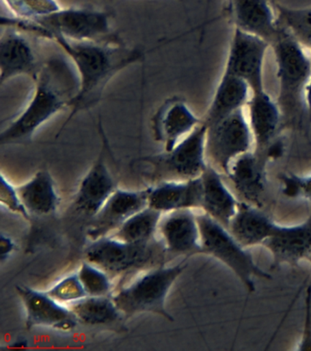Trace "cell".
Segmentation results:
<instances>
[{"label":"cell","mask_w":311,"mask_h":351,"mask_svg":"<svg viewBox=\"0 0 311 351\" xmlns=\"http://www.w3.org/2000/svg\"><path fill=\"white\" fill-rule=\"evenodd\" d=\"M250 90L249 85L244 80L224 71L203 122L207 126L212 125L236 110L244 108L249 101Z\"/></svg>","instance_id":"cell-24"},{"label":"cell","mask_w":311,"mask_h":351,"mask_svg":"<svg viewBox=\"0 0 311 351\" xmlns=\"http://www.w3.org/2000/svg\"><path fill=\"white\" fill-rule=\"evenodd\" d=\"M254 136L244 108L207 126L206 158L222 175L239 156L252 151Z\"/></svg>","instance_id":"cell-9"},{"label":"cell","mask_w":311,"mask_h":351,"mask_svg":"<svg viewBox=\"0 0 311 351\" xmlns=\"http://www.w3.org/2000/svg\"><path fill=\"white\" fill-rule=\"evenodd\" d=\"M273 256V266L297 265L311 254V215L295 226L275 224L271 235L263 243Z\"/></svg>","instance_id":"cell-17"},{"label":"cell","mask_w":311,"mask_h":351,"mask_svg":"<svg viewBox=\"0 0 311 351\" xmlns=\"http://www.w3.org/2000/svg\"><path fill=\"white\" fill-rule=\"evenodd\" d=\"M297 350H311V287H308L307 291L305 325Z\"/></svg>","instance_id":"cell-34"},{"label":"cell","mask_w":311,"mask_h":351,"mask_svg":"<svg viewBox=\"0 0 311 351\" xmlns=\"http://www.w3.org/2000/svg\"><path fill=\"white\" fill-rule=\"evenodd\" d=\"M17 293L26 312V328L44 326L62 332H70L79 321L70 307L51 298L47 292L18 285Z\"/></svg>","instance_id":"cell-12"},{"label":"cell","mask_w":311,"mask_h":351,"mask_svg":"<svg viewBox=\"0 0 311 351\" xmlns=\"http://www.w3.org/2000/svg\"><path fill=\"white\" fill-rule=\"evenodd\" d=\"M202 254L215 258L231 269L249 293L256 290L254 279H270L271 276L259 267L247 248L236 240L219 222L203 213H198Z\"/></svg>","instance_id":"cell-8"},{"label":"cell","mask_w":311,"mask_h":351,"mask_svg":"<svg viewBox=\"0 0 311 351\" xmlns=\"http://www.w3.org/2000/svg\"><path fill=\"white\" fill-rule=\"evenodd\" d=\"M148 206V189L124 191L117 189L90 222V240L113 234L128 219Z\"/></svg>","instance_id":"cell-13"},{"label":"cell","mask_w":311,"mask_h":351,"mask_svg":"<svg viewBox=\"0 0 311 351\" xmlns=\"http://www.w3.org/2000/svg\"><path fill=\"white\" fill-rule=\"evenodd\" d=\"M51 40L55 41L72 59L80 79L77 95L70 101V114L59 132L78 112L99 103L106 86L117 73L146 57L143 49L129 47L124 43L75 41L57 35Z\"/></svg>","instance_id":"cell-1"},{"label":"cell","mask_w":311,"mask_h":351,"mask_svg":"<svg viewBox=\"0 0 311 351\" xmlns=\"http://www.w3.org/2000/svg\"><path fill=\"white\" fill-rule=\"evenodd\" d=\"M85 326H111L124 318L111 296H86L68 306Z\"/></svg>","instance_id":"cell-26"},{"label":"cell","mask_w":311,"mask_h":351,"mask_svg":"<svg viewBox=\"0 0 311 351\" xmlns=\"http://www.w3.org/2000/svg\"><path fill=\"white\" fill-rule=\"evenodd\" d=\"M307 260L310 261V262L311 263V254L310 255V256H308Z\"/></svg>","instance_id":"cell-37"},{"label":"cell","mask_w":311,"mask_h":351,"mask_svg":"<svg viewBox=\"0 0 311 351\" xmlns=\"http://www.w3.org/2000/svg\"><path fill=\"white\" fill-rule=\"evenodd\" d=\"M158 234L170 255L191 256L202 254L198 213L193 210L163 214Z\"/></svg>","instance_id":"cell-15"},{"label":"cell","mask_w":311,"mask_h":351,"mask_svg":"<svg viewBox=\"0 0 311 351\" xmlns=\"http://www.w3.org/2000/svg\"><path fill=\"white\" fill-rule=\"evenodd\" d=\"M0 202L8 210L18 214L26 219L31 218V214L23 205L18 189L9 180V178L1 174V189H0Z\"/></svg>","instance_id":"cell-32"},{"label":"cell","mask_w":311,"mask_h":351,"mask_svg":"<svg viewBox=\"0 0 311 351\" xmlns=\"http://www.w3.org/2000/svg\"><path fill=\"white\" fill-rule=\"evenodd\" d=\"M222 174L208 163L201 176L203 202L201 210L228 230L239 202L224 183Z\"/></svg>","instance_id":"cell-21"},{"label":"cell","mask_w":311,"mask_h":351,"mask_svg":"<svg viewBox=\"0 0 311 351\" xmlns=\"http://www.w3.org/2000/svg\"><path fill=\"white\" fill-rule=\"evenodd\" d=\"M0 37V84L20 75L34 79L42 62L28 38L29 33L14 26H2Z\"/></svg>","instance_id":"cell-11"},{"label":"cell","mask_w":311,"mask_h":351,"mask_svg":"<svg viewBox=\"0 0 311 351\" xmlns=\"http://www.w3.org/2000/svg\"><path fill=\"white\" fill-rule=\"evenodd\" d=\"M21 202L31 215L47 216L58 208L59 197L53 176L42 169L33 177L17 186Z\"/></svg>","instance_id":"cell-25"},{"label":"cell","mask_w":311,"mask_h":351,"mask_svg":"<svg viewBox=\"0 0 311 351\" xmlns=\"http://www.w3.org/2000/svg\"><path fill=\"white\" fill-rule=\"evenodd\" d=\"M185 268L184 263H180L149 269L130 285L120 288L111 298L124 317L152 313L173 322L174 317L166 309V298Z\"/></svg>","instance_id":"cell-6"},{"label":"cell","mask_w":311,"mask_h":351,"mask_svg":"<svg viewBox=\"0 0 311 351\" xmlns=\"http://www.w3.org/2000/svg\"><path fill=\"white\" fill-rule=\"evenodd\" d=\"M163 213L149 206L128 219L111 237L131 243H147L157 240Z\"/></svg>","instance_id":"cell-27"},{"label":"cell","mask_w":311,"mask_h":351,"mask_svg":"<svg viewBox=\"0 0 311 351\" xmlns=\"http://www.w3.org/2000/svg\"><path fill=\"white\" fill-rule=\"evenodd\" d=\"M278 22L305 47L311 44V8H291L275 5Z\"/></svg>","instance_id":"cell-28"},{"label":"cell","mask_w":311,"mask_h":351,"mask_svg":"<svg viewBox=\"0 0 311 351\" xmlns=\"http://www.w3.org/2000/svg\"><path fill=\"white\" fill-rule=\"evenodd\" d=\"M283 192L291 197H302L311 202V176L299 177L294 174L283 175Z\"/></svg>","instance_id":"cell-33"},{"label":"cell","mask_w":311,"mask_h":351,"mask_svg":"<svg viewBox=\"0 0 311 351\" xmlns=\"http://www.w3.org/2000/svg\"><path fill=\"white\" fill-rule=\"evenodd\" d=\"M180 1H184V0H180Z\"/></svg>","instance_id":"cell-39"},{"label":"cell","mask_w":311,"mask_h":351,"mask_svg":"<svg viewBox=\"0 0 311 351\" xmlns=\"http://www.w3.org/2000/svg\"><path fill=\"white\" fill-rule=\"evenodd\" d=\"M81 284L89 296H111L113 278L103 269L84 260L77 271Z\"/></svg>","instance_id":"cell-29"},{"label":"cell","mask_w":311,"mask_h":351,"mask_svg":"<svg viewBox=\"0 0 311 351\" xmlns=\"http://www.w3.org/2000/svg\"><path fill=\"white\" fill-rule=\"evenodd\" d=\"M111 16L107 11L98 8L72 7L34 19L5 16L3 22L46 40L57 35L75 41L124 43L111 29Z\"/></svg>","instance_id":"cell-3"},{"label":"cell","mask_w":311,"mask_h":351,"mask_svg":"<svg viewBox=\"0 0 311 351\" xmlns=\"http://www.w3.org/2000/svg\"><path fill=\"white\" fill-rule=\"evenodd\" d=\"M308 49H310L311 51V44H310V47H308Z\"/></svg>","instance_id":"cell-38"},{"label":"cell","mask_w":311,"mask_h":351,"mask_svg":"<svg viewBox=\"0 0 311 351\" xmlns=\"http://www.w3.org/2000/svg\"><path fill=\"white\" fill-rule=\"evenodd\" d=\"M234 26L263 38L270 46L277 40L280 26L269 0H230Z\"/></svg>","instance_id":"cell-20"},{"label":"cell","mask_w":311,"mask_h":351,"mask_svg":"<svg viewBox=\"0 0 311 351\" xmlns=\"http://www.w3.org/2000/svg\"><path fill=\"white\" fill-rule=\"evenodd\" d=\"M271 46L280 82L278 106L281 114L289 119H296L304 104L306 106L305 88L311 79L310 55L303 44L281 26L280 35Z\"/></svg>","instance_id":"cell-4"},{"label":"cell","mask_w":311,"mask_h":351,"mask_svg":"<svg viewBox=\"0 0 311 351\" xmlns=\"http://www.w3.org/2000/svg\"><path fill=\"white\" fill-rule=\"evenodd\" d=\"M203 123L179 96L167 98L152 117V136L165 151H170L187 134Z\"/></svg>","instance_id":"cell-14"},{"label":"cell","mask_w":311,"mask_h":351,"mask_svg":"<svg viewBox=\"0 0 311 351\" xmlns=\"http://www.w3.org/2000/svg\"><path fill=\"white\" fill-rule=\"evenodd\" d=\"M47 293L51 298L66 306L88 296L77 273L70 274L59 280Z\"/></svg>","instance_id":"cell-31"},{"label":"cell","mask_w":311,"mask_h":351,"mask_svg":"<svg viewBox=\"0 0 311 351\" xmlns=\"http://www.w3.org/2000/svg\"><path fill=\"white\" fill-rule=\"evenodd\" d=\"M269 154L250 151L231 164L228 176L243 202L261 207L266 193V164Z\"/></svg>","instance_id":"cell-16"},{"label":"cell","mask_w":311,"mask_h":351,"mask_svg":"<svg viewBox=\"0 0 311 351\" xmlns=\"http://www.w3.org/2000/svg\"><path fill=\"white\" fill-rule=\"evenodd\" d=\"M207 125L204 122L170 151L144 156L148 177L154 184L163 181H187L200 178L208 167L206 158Z\"/></svg>","instance_id":"cell-7"},{"label":"cell","mask_w":311,"mask_h":351,"mask_svg":"<svg viewBox=\"0 0 311 351\" xmlns=\"http://www.w3.org/2000/svg\"><path fill=\"white\" fill-rule=\"evenodd\" d=\"M170 255L160 240L131 243L111 236L92 241L84 251V259L94 263L111 277H124L163 265Z\"/></svg>","instance_id":"cell-5"},{"label":"cell","mask_w":311,"mask_h":351,"mask_svg":"<svg viewBox=\"0 0 311 351\" xmlns=\"http://www.w3.org/2000/svg\"><path fill=\"white\" fill-rule=\"evenodd\" d=\"M255 152L267 153L281 121V110L266 90L252 93L247 104Z\"/></svg>","instance_id":"cell-22"},{"label":"cell","mask_w":311,"mask_h":351,"mask_svg":"<svg viewBox=\"0 0 311 351\" xmlns=\"http://www.w3.org/2000/svg\"><path fill=\"white\" fill-rule=\"evenodd\" d=\"M269 46L263 38L234 27L224 71L247 82L251 93L263 92V65Z\"/></svg>","instance_id":"cell-10"},{"label":"cell","mask_w":311,"mask_h":351,"mask_svg":"<svg viewBox=\"0 0 311 351\" xmlns=\"http://www.w3.org/2000/svg\"><path fill=\"white\" fill-rule=\"evenodd\" d=\"M13 16L34 19L61 10L57 0H4Z\"/></svg>","instance_id":"cell-30"},{"label":"cell","mask_w":311,"mask_h":351,"mask_svg":"<svg viewBox=\"0 0 311 351\" xmlns=\"http://www.w3.org/2000/svg\"><path fill=\"white\" fill-rule=\"evenodd\" d=\"M148 189V206L163 214L180 210H200L203 202L202 178L163 181Z\"/></svg>","instance_id":"cell-18"},{"label":"cell","mask_w":311,"mask_h":351,"mask_svg":"<svg viewBox=\"0 0 311 351\" xmlns=\"http://www.w3.org/2000/svg\"><path fill=\"white\" fill-rule=\"evenodd\" d=\"M306 112H307L308 122L311 123V79L305 88Z\"/></svg>","instance_id":"cell-36"},{"label":"cell","mask_w":311,"mask_h":351,"mask_svg":"<svg viewBox=\"0 0 311 351\" xmlns=\"http://www.w3.org/2000/svg\"><path fill=\"white\" fill-rule=\"evenodd\" d=\"M14 246L15 243H13L12 239L5 235L1 236V246H0L1 250H0V255H1L2 261L7 259V258L10 256V254H12L13 250H14Z\"/></svg>","instance_id":"cell-35"},{"label":"cell","mask_w":311,"mask_h":351,"mask_svg":"<svg viewBox=\"0 0 311 351\" xmlns=\"http://www.w3.org/2000/svg\"><path fill=\"white\" fill-rule=\"evenodd\" d=\"M34 92L25 109L0 134V145L25 144L33 138L38 129L54 115L69 108L77 95L80 79L77 71L62 57L42 62L33 79Z\"/></svg>","instance_id":"cell-2"},{"label":"cell","mask_w":311,"mask_h":351,"mask_svg":"<svg viewBox=\"0 0 311 351\" xmlns=\"http://www.w3.org/2000/svg\"><path fill=\"white\" fill-rule=\"evenodd\" d=\"M117 189L116 178L106 164L103 150L79 185L75 207L85 215L94 217Z\"/></svg>","instance_id":"cell-19"},{"label":"cell","mask_w":311,"mask_h":351,"mask_svg":"<svg viewBox=\"0 0 311 351\" xmlns=\"http://www.w3.org/2000/svg\"><path fill=\"white\" fill-rule=\"evenodd\" d=\"M275 226V222L261 213L259 208L240 202L228 230L243 247L249 248L263 245Z\"/></svg>","instance_id":"cell-23"}]
</instances>
